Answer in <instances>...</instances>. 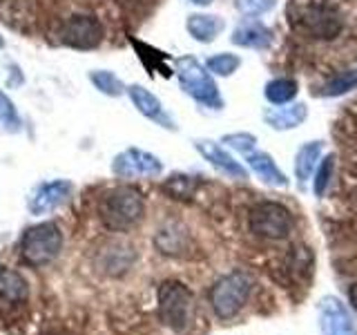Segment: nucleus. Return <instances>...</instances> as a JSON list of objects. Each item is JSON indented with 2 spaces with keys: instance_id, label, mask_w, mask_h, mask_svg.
<instances>
[{
  "instance_id": "423d86ee",
  "label": "nucleus",
  "mask_w": 357,
  "mask_h": 335,
  "mask_svg": "<svg viewBox=\"0 0 357 335\" xmlns=\"http://www.w3.org/2000/svg\"><path fill=\"white\" fill-rule=\"evenodd\" d=\"M248 226L250 230L261 239H286L290 232H293V215L290 210L277 201H261L257 204L250 215H248Z\"/></svg>"
},
{
  "instance_id": "a211bd4d",
  "label": "nucleus",
  "mask_w": 357,
  "mask_h": 335,
  "mask_svg": "<svg viewBox=\"0 0 357 335\" xmlns=\"http://www.w3.org/2000/svg\"><path fill=\"white\" fill-rule=\"evenodd\" d=\"M308 117V107L306 103H293L288 107H271L264 114V121L271 126L273 130H293V128H299L301 123L306 121Z\"/></svg>"
},
{
  "instance_id": "bb28decb",
  "label": "nucleus",
  "mask_w": 357,
  "mask_h": 335,
  "mask_svg": "<svg viewBox=\"0 0 357 335\" xmlns=\"http://www.w3.org/2000/svg\"><path fill=\"white\" fill-rule=\"evenodd\" d=\"M221 143H226V148L237 150L239 154H250L257 145V137L250 132H232V134H226V137L221 139Z\"/></svg>"
},
{
  "instance_id": "9d476101",
  "label": "nucleus",
  "mask_w": 357,
  "mask_h": 335,
  "mask_svg": "<svg viewBox=\"0 0 357 335\" xmlns=\"http://www.w3.org/2000/svg\"><path fill=\"white\" fill-rule=\"evenodd\" d=\"M112 172L121 179H139V177L150 179L163 172V163L152 152H145L141 148H128L112 159Z\"/></svg>"
},
{
  "instance_id": "c85d7f7f",
  "label": "nucleus",
  "mask_w": 357,
  "mask_h": 335,
  "mask_svg": "<svg viewBox=\"0 0 357 335\" xmlns=\"http://www.w3.org/2000/svg\"><path fill=\"white\" fill-rule=\"evenodd\" d=\"M349 302H351L353 311L357 313V284H353V286L349 288Z\"/></svg>"
},
{
  "instance_id": "393cba45",
  "label": "nucleus",
  "mask_w": 357,
  "mask_h": 335,
  "mask_svg": "<svg viewBox=\"0 0 357 335\" xmlns=\"http://www.w3.org/2000/svg\"><path fill=\"white\" fill-rule=\"evenodd\" d=\"M197 184H199L197 177H190V174H172L163 184V190L172 199H190V197L195 195Z\"/></svg>"
},
{
  "instance_id": "6ab92c4d",
  "label": "nucleus",
  "mask_w": 357,
  "mask_h": 335,
  "mask_svg": "<svg viewBox=\"0 0 357 335\" xmlns=\"http://www.w3.org/2000/svg\"><path fill=\"white\" fill-rule=\"evenodd\" d=\"M321 148H324L321 141H308L299 148V152L295 156V174L301 184L308 181L310 174L315 172L319 156H321Z\"/></svg>"
},
{
  "instance_id": "4be33fe9",
  "label": "nucleus",
  "mask_w": 357,
  "mask_h": 335,
  "mask_svg": "<svg viewBox=\"0 0 357 335\" xmlns=\"http://www.w3.org/2000/svg\"><path fill=\"white\" fill-rule=\"evenodd\" d=\"M357 87V70H349V72H342L337 76H333L331 81L324 83L317 89V96H342L346 92Z\"/></svg>"
},
{
  "instance_id": "f257e3e1",
  "label": "nucleus",
  "mask_w": 357,
  "mask_h": 335,
  "mask_svg": "<svg viewBox=\"0 0 357 335\" xmlns=\"http://www.w3.org/2000/svg\"><path fill=\"white\" fill-rule=\"evenodd\" d=\"M145 215V201L139 190L130 186L112 188L109 193L103 195L98 204V217L109 230H130L143 219Z\"/></svg>"
},
{
  "instance_id": "2eb2a0df",
  "label": "nucleus",
  "mask_w": 357,
  "mask_h": 335,
  "mask_svg": "<svg viewBox=\"0 0 357 335\" xmlns=\"http://www.w3.org/2000/svg\"><path fill=\"white\" fill-rule=\"evenodd\" d=\"M245 163H248L250 170L257 174L261 184L271 186V188H288V177L279 170L275 159L268 152H250L245 154Z\"/></svg>"
},
{
  "instance_id": "aec40b11",
  "label": "nucleus",
  "mask_w": 357,
  "mask_h": 335,
  "mask_svg": "<svg viewBox=\"0 0 357 335\" xmlns=\"http://www.w3.org/2000/svg\"><path fill=\"white\" fill-rule=\"evenodd\" d=\"M299 92V85L295 78H273L264 87V96L271 100L273 105H284L290 103Z\"/></svg>"
},
{
  "instance_id": "5701e85b",
  "label": "nucleus",
  "mask_w": 357,
  "mask_h": 335,
  "mask_svg": "<svg viewBox=\"0 0 357 335\" xmlns=\"http://www.w3.org/2000/svg\"><path fill=\"white\" fill-rule=\"evenodd\" d=\"M0 128L9 134H18L22 130V119L16 110V103L0 89Z\"/></svg>"
},
{
  "instance_id": "c756f323",
  "label": "nucleus",
  "mask_w": 357,
  "mask_h": 335,
  "mask_svg": "<svg viewBox=\"0 0 357 335\" xmlns=\"http://www.w3.org/2000/svg\"><path fill=\"white\" fill-rule=\"evenodd\" d=\"M190 3H195V5H199V7H208L212 0H190Z\"/></svg>"
},
{
  "instance_id": "20e7f679",
  "label": "nucleus",
  "mask_w": 357,
  "mask_h": 335,
  "mask_svg": "<svg viewBox=\"0 0 357 335\" xmlns=\"http://www.w3.org/2000/svg\"><path fill=\"white\" fill-rule=\"evenodd\" d=\"M63 248V232L52 221L38 223L25 230L20 237V260L27 266H45L54 262Z\"/></svg>"
},
{
  "instance_id": "7ed1b4c3",
  "label": "nucleus",
  "mask_w": 357,
  "mask_h": 335,
  "mask_svg": "<svg viewBox=\"0 0 357 335\" xmlns=\"http://www.w3.org/2000/svg\"><path fill=\"white\" fill-rule=\"evenodd\" d=\"M174 72L178 78V85H181V89L190 98H195L197 103L206 105L210 110L223 107V98L219 94L215 78L210 76L206 65H201L195 56H181V59H176Z\"/></svg>"
},
{
  "instance_id": "ddd939ff",
  "label": "nucleus",
  "mask_w": 357,
  "mask_h": 335,
  "mask_svg": "<svg viewBox=\"0 0 357 335\" xmlns=\"http://www.w3.org/2000/svg\"><path fill=\"white\" fill-rule=\"evenodd\" d=\"M126 94L130 96L132 105L137 107L145 119L156 121L161 128L176 130L172 117L165 112V107H163V103L159 100V96L152 94L148 87H143V85H139V83H134V85H128V87H126Z\"/></svg>"
},
{
  "instance_id": "dca6fc26",
  "label": "nucleus",
  "mask_w": 357,
  "mask_h": 335,
  "mask_svg": "<svg viewBox=\"0 0 357 335\" xmlns=\"http://www.w3.org/2000/svg\"><path fill=\"white\" fill-rule=\"evenodd\" d=\"M27 295H29V288L25 279H22V275L0 266V306L3 308L20 306L22 302L27 299Z\"/></svg>"
},
{
  "instance_id": "39448f33",
  "label": "nucleus",
  "mask_w": 357,
  "mask_h": 335,
  "mask_svg": "<svg viewBox=\"0 0 357 335\" xmlns=\"http://www.w3.org/2000/svg\"><path fill=\"white\" fill-rule=\"evenodd\" d=\"M192 313V293L183 282L167 279L159 286V320L167 329L181 333L190 324Z\"/></svg>"
},
{
  "instance_id": "412c9836",
  "label": "nucleus",
  "mask_w": 357,
  "mask_h": 335,
  "mask_svg": "<svg viewBox=\"0 0 357 335\" xmlns=\"http://www.w3.org/2000/svg\"><path fill=\"white\" fill-rule=\"evenodd\" d=\"M87 78H89V83L94 85V89H98L103 96L119 98L126 94V85H123L121 78L116 74H112L109 70H92V72H87Z\"/></svg>"
},
{
  "instance_id": "cd10ccee",
  "label": "nucleus",
  "mask_w": 357,
  "mask_h": 335,
  "mask_svg": "<svg viewBox=\"0 0 357 335\" xmlns=\"http://www.w3.org/2000/svg\"><path fill=\"white\" fill-rule=\"evenodd\" d=\"M239 7V11L248 16H261L266 11H271L275 7L277 0H234Z\"/></svg>"
},
{
  "instance_id": "0eeeda50",
  "label": "nucleus",
  "mask_w": 357,
  "mask_h": 335,
  "mask_svg": "<svg viewBox=\"0 0 357 335\" xmlns=\"http://www.w3.org/2000/svg\"><path fill=\"white\" fill-rule=\"evenodd\" d=\"M319 335H357V324L349 306L337 295H324L317 302Z\"/></svg>"
},
{
  "instance_id": "b1692460",
  "label": "nucleus",
  "mask_w": 357,
  "mask_h": 335,
  "mask_svg": "<svg viewBox=\"0 0 357 335\" xmlns=\"http://www.w3.org/2000/svg\"><path fill=\"white\" fill-rule=\"evenodd\" d=\"M239 67H241V59L237 54H230V52L215 54L206 61V70L217 76H232Z\"/></svg>"
},
{
  "instance_id": "a878e982",
  "label": "nucleus",
  "mask_w": 357,
  "mask_h": 335,
  "mask_svg": "<svg viewBox=\"0 0 357 335\" xmlns=\"http://www.w3.org/2000/svg\"><path fill=\"white\" fill-rule=\"evenodd\" d=\"M333 172H335V156L328 154L315 168V179H312V193H315V197L321 199L326 195V190L333 181Z\"/></svg>"
},
{
  "instance_id": "7c9ffc66",
  "label": "nucleus",
  "mask_w": 357,
  "mask_h": 335,
  "mask_svg": "<svg viewBox=\"0 0 357 335\" xmlns=\"http://www.w3.org/2000/svg\"><path fill=\"white\" fill-rule=\"evenodd\" d=\"M5 50V40H3V36H0V52Z\"/></svg>"
},
{
  "instance_id": "f3484780",
  "label": "nucleus",
  "mask_w": 357,
  "mask_h": 335,
  "mask_svg": "<svg viewBox=\"0 0 357 335\" xmlns=\"http://www.w3.org/2000/svg\"><path fill=\"white\" fill-rule=\"evenodd\" d=\"M185 29L197 43H212L226 29V20L217 14H190L185 20Z\"/></svg>"
},
{
  "instance_id": "1a4fd4ad",
  "label": "nucleus",
  "mask_w": 357,
  "mask_h": 335,
  "mask_svg": "<svg viewBox=\"0 0 357 335\" xmlns=\"http://www.w3.org/2000/svg\"><path fill=\"white\" fill-rule=\"evenodd\" d=\"M105 36V29L100 25V20L94 16H72L63 22V29H61V40L72 50H94L100 45Z\"/></svg>"
},
{
  "instance_id": "f03ea898",
  "label": "nucleus",
  "mask_w": 357,
  "mask_h": 335,
  "mask_svg": "<svg viewBox=\"0 0 357 335\" xmlns=\"http://www.w3.org/2000/svg\"><path fill=\"white\" fill-rule=\"evenodd\" d=\"M252 293V277L245 271H232L219 277L210 288V306L219 320L237 318Z\"/></svg>"
},
{
  "instance_id": "f8f14e48",
  "label": "nucleus",
  "mask_w": 357,
  "mask_h": 335,
  "mask_svg": "<svg viewBox=\"0 0 357 335\" xmlns=\"http://www.w3.org/2000/svg\"><path fill=\"white\" fill-rule=\"evenodd\" d=\"M195 150L204 156V159L219 170L221 174L232 177V179H245L248 177V170L234 159L230 152H226L223 145H219L217 141H210V139H197L195 141Z\"/></svg>"
},
{
  "instance_id": "9b49d317",
  "label": "nucleus",
  "mask_w": 357,
  "mask_h": 335,
  "mask_svg": "<svg viewBox=\"0 0 357 335\" xmlns=\"http://www.w3.org/2000/svg\"><path fill=\"white\" fill-rule=\"evenodd\" d=\"M74 186L67 179H54V181H45L33 188V193L27 199V208L33 217L50 215L56 208H61L67 199L72 197Z\"/></svg>"
},
{
  "instance_id": "6e6552de",
  "label": "nucleus",
  "mask_w": 357,
  "mask_h": 335,
  "mask_svg": "<svg viewBox=\"0 0 357 335\" xmlns=\"http://www.w3.org/2000/svg\"><path fill=\"white\" fill-rule=\"evenodd\" d=\"M299 22H301V29H304L308 36L319 38V40L337 38L344 27V18L337 11V7L326 5V3H317L304 9Z\"/></svg>"
},
{
  "instance_id": "4468645a",
  "label": "nucleus",
  "mask_w": 357,
  "mask_h": 335,
  "mask_svg": "<svg viewBox=\"0 0 357 335\" xmlns=\"http://www.w3.org/2000/svg\"><path fill=\"white\" fill-rule=\"evenodd\" d=\"M273 40H275L273 29L255 18L241 20L232 31V43L239 45V47H248V50H268L273 45Z\"/></svg>"
}]
</instances>
